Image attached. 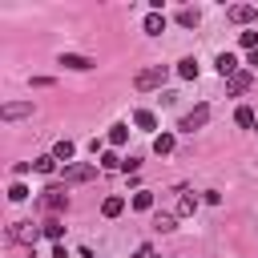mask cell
<instances>
[{
    "instance_id": "cell-1",
    "label": "cell",
    "mask_w": 258,
    "mask_h": 258,
    "mask_svg": "<svg viewBox=\"0 0 258 258\" xmlns=\"http://www.w3.org/2000/svg\"><path fill=\"white\" fill-rule=\"evenodd\" d=\"M165 77H169V69H165V64H149V69H141V73L133 77V89H137V93L161 89V85H165Z\"/></svg>"
},
{
    "instance_id": "cell-2",
    "label": "cell",
    "mask_w": 258,
    "mask_h": 258,
    "mask_svg": "<svg viewBox=\"0 0 258 258\" xmlns=\"http://www.w3.org/2000/svg\"><path fill=\"white\" fill-rule=\"evenodd\" d=\"M93 177H97V165H93V161H73V165H64V173H60L64 185H81V181H93Z\"/></svg>"
},
{
    "instance_id": "cell-3",
    "label": "cell",
    "mask_w": 258,
    "mask_h": 258,
    "mask_svg": "<svg viewBox=\"0 0 258 258\" xmlns=\"http://www.w3.org/2000/svg\"><path fill=\"white\" fill-rule=\"evenodd\" d=\"M69 206V198H64V185H48V189H40V210H48V214H60Z\"/></svg>"
},
{
    "instance_id": "cell-4",
    "label": "cell",
    "mask_w": 258,
    "mask_h": 258,
    "mask_svg": "<svg viewBox=\"0 0 258 258\" xmlns=\"http://www.w3.org/2000/svg\"><path fill=\"white\" fill-rule=\"evenodd\" d=\"M44 230H36L32 222H12L8 226V242H24V246H36V238H40Z\"/></svg>"
},
{
    "instance_id": "cell-5",
    "label": "cell",
    "mask_w": 258,
    "mask_h": 258,
    "mask_svg": "<svg viewBox=\"0 0 258 258\" xmlns=\"http://www.w3.org/2000/svg\"><path fill=\"white\" fill-rule=\"evenodd\" d=\"M210 121V105H194L185 117H181V133H194V129H202Z\"/></svg>"
},
{
    "instance_id": "cell-6",
    "label": "cell",
    "mask_w": 258,
    "mask_h": 258,
    "mask_svg": "<svg viewBox=\"0 0 258 258\" xmlns=\"http://www.w3.org/2000/svg\"><path fill=\"white\" fill-rule=\"evenodd\" d=\"M226 16H230L234 24H250V20H258V8H254V4H234Z\"/></svg>"
},
{
    "instance_id": "cell-7",
    "label": "cell",
    "mask_w": 258,
    "mask_h": 258,
    "mask_svg": "<svg viewBox=\"0 0 258 258\" xmlns=\"http://www.w3.org/2000/svg\"><path fill=\"white\" fill-rule=\"evenodd\" d=\"M32 113V101H8L4 109H0V117L4 121H16V117H28Z\"/></svg>"
},
{
    "instance_id": "cell-8",
    "label": "cell",
    "mask_w": 258,
    "mask_h": 258,
    "mask_svg": "<svg viewBox=\"0 0 258 258\" xmlns=\"http://www.w3.org/2000/svg\"><path fill=\"white\" fill-rule=\"evenodd\" d=\"M250 81H254L250 73H234V77L226 81V93H230V97H242V93L250 89Z\"/></svg>"
},
{
    "instance_id": "cell-9",
    "label": "cell",
    "mask_w": 258,
    "mask_h": 258,
    "mask_svg": "<svg viewBox=\"0 0 258 258\" xmlns=\"http://www.w3.org/2000/svg\"><path fill=\"white\" fill-rule=\"evenodd\" d=\"M60 64H64V69H81V73H85V69H93V60H89V56H81V52H60Z\"/></svg>"
},
{
    "instance_id": "cell-10",
    "label": "cell",
    "mask_w": 258,
    "mask_h": 258,
    "mask_svg": "<svg viewBox=\"0 0 258 258\" xmlns=\"http://www.w3.org/2000/svg\"><path fill=\"white\" fill-rule=\"evenodd\" d=\"M214 64H218V73H222V77H226V81H230V77H234V73H242V69H238V60H234V56H230V52H222V56H218V60H214Z\"/></svg>"
},
{
    "instance_id": "cell-11",
    "label": "cell",
    "mask_w": 258,
    "mask_h": 258,
    "mask_svg": "<svg viewBox=\"0 0 258 258\" xmlns=\"http://www.w3.org/2000/svg\"><path fill=\"white\" fill-rule=\"evenodd\" d=\"M177 24H181V28H198V24H202V12H198V8H181V12H177Z\"/></svg>"
},
{
    "instance_id": "cell-12",
    "label": "cell",
    "mask_w": 258,
    "mask_h": 258,
    "mask_svg": "<svg viewBox=\"0 0 258 258\" xmlns=\"http://www.w3.org/2000/svg\"><path fill=\"white\" fill-rule=\"evenodd\" d=\"M234 121H238L242 129H254V125H258V117H254V109H250V105H238V113H234Z\"/></svg>"
},
{
    "instance_id": "cell-13",
    "label": "cell",
    "mask_w": 258,
    "mask_h": 258,
    "mask_svg": "<svg viewBox=\"0 0 258 258\" xmlns=\"http://www.w3.org/2000/svg\"><path fill=\"white\" fill-rule=\"evenodd\" d=\"M153 153H157V157L173 153V133H157V137H153Z\"/></svg>"
},
{
    "instance_id": "cell-14",
    "label": "cell",
    "mask_w": 258,
    "mask_h": 258,
    "mask_svg": "<svg viewBox=\"0 0 258 258\" xmlns=\"http://www.w3.org/2000/svg\"><path fill=\"white\" fill-rule=\"evenodd\" d=\"M121 210H125V198H117V194H113V198H105V202H101V214H105V218H117V214H121Z\"/></svg>"
},
{
    "instance_id": "cell-15",
    "label": "cell",
    "mask_w": 258,
    "mask_h": 258,
    "mask_svg": "<svg viewBox=\"0 0 258 258\" xmlns=\"http://www.w3.org/2000/svg\"><path fill=\"white\" fill-rule=\"evenodd\" d=\"M145 32H149V36L165 32V16H161V12H149V16H145Z\"/></svg>"
},
{
    "instance_id": "cell-16",
    "label": "cell",
    "mask_w": 258,
    "mask_h": 258,
    "mask_svg": "<svg viewBox=\"0 0 258 258\" xmlns=\"http://www.w3.org/2000/svg\"><path fill=\"white\" fill-rule=\"evenodd\" d=\"M133 125H137V129H157V117H153L149 109H137V113H133Z\"/></svg>"
},
{
    "instance_id": "cell-17",
    "label": "cell",
    "mask_w": 258,
    "mask_h": 258,
    "mask_svg": "<svg viewBox=\"0 0 258 258\" xmlns=\"http://www.w3.org/2000/svg\"><path fill=\"white\" fill-rule=\"evenodd\" d=\"M73 153H77L73 141H56V145H52V157H56V161H73Z\"/></svg>"
},
{
    "instance_id": "cell-18",
    "label": "cell",
    "mask_w": 258,
    "mask_h": 258,
    "mask_svg": "<svg viewBox=\"0 0 258 258\" xmlns=\"http://www.w3.org/2000/svg\"><path fill=\"white\" fill-rule=\"evenodd\" d=\"M177 226V214H153V230H161V234H169Z\"/></svg>"
},
{
    "instance_id": "cell-19",
    "label": "cell",
    "mask_w": 258,
    "mask_h": 258,
    "mask_svg": "<svg viewBox=\"0 0 258 258\" xmlns=\"http://www.w3.org/2000/svg\"><path fill=\"white\" fill-rule=\"evenodd\" d=\"M177 77H185V81H198V60H194V56H185V60L177 64Z\"/></svg>"
},
{
    "instance_id": "cell-20",
    "label": "cell",
    "mask_w": 258,
    "mask_h": 258,
    "mask_svg": "<svg viewBox=\"0 0 258 258\" xmlns=\"http://www.w3.org/2000/svg\"><path fill=\"white\" fill-rule=\"evenodd\" d=\"M40 230H44V238H52V242H60V238H64V226H60L56 218H48V222H44Z\"/></svg>"
},
{
    "instance_id": "cell-21",
    "label": "cell",
    "mask_w": 258,
    "mask_h": 258,
    "mask_svg": "<svg viewBox=\"0 0 258 258\" xmlns=\"http://www.w3.org/2000/svg\"><path fill=\"white\" fill-rule=\"evenodd\" d=\"M32 169H36V173H52V169H56V157H52V153H44V157H36V161H32Z\"/></svg>"
},
{
    "instance_id": "cell-22",
    "label": "cell",
    "mask_w": 258,
    "mask_h": 258,
    "mask_svg": "<svg viewBox=\"0 0 258 258\" xmlns=\"http://www.w3.org/2000/svg\"><path fill=\"white\" fill-rule=\"evenodd\" d=\"M133 210H153V194L149 189H137L133 194Z\"/></svg>"
},
{
    "instance_id": "cell-23",
    "label": "cell",
    "mask_w": 258,
    "mask_h": 258,
    "mask_svg": "<svg viewBox=\"0 0 258 258\" xmlns=\"http://www.w3.org/2000/svg\"><path fill=\"white\" fill-rule=\"evenodd\" d=\"M194 210H198V198L181 189V198H177V214H194Z\"/></svg>"
},
{
    "instance_id": "cell-24",
    "label": "cell",
    "mask_w": 258,
    "mask_h": 258,
    "mask_svg": "<svg viewBox=\"0 0 258 258\" xmlns=\"http://www.w3.org/2000/svg\"><path fill=\"white\" fill-rule=\"evenodd\" d=\"M125 137H129L125 125H113V129H109V145H125Z\"/></svg>"
},
{
    "instance_id": "cell-25",
    "label": "cell",
    "mask_w": 258,
    "mask_h": 258,
    "mask_svg": "<svg viewBox=\"0 0 258 258\" xmlns=\"http://www.w3.org/2000/svg\"><path fill=\"white\" fill-rule=\"evenodd\" d=\"M125 161L117 157V153H101V169H121Z\"/></svg>"
},
{
    "instance_id": "cell-26",
    "label": "cell",
    "mask_w": 258,
    "mask_h": 258,
    "mask_svg": "<svg viewBox=\"0 0 258 258\" xmlns=\"http://www.w3.org/2000/svg\"><path fill=\"white\" fill-rule=\"evenodd\" d=\"M24 198H28V189H24L20 181H12V185H8V202H24Z\"/></svg>"
},
{
    "instance_id": "cell-27",
    "label": "cell",
    "mask_w": 258,
    "mask_h": 258,
    "mask_svg": "<svg viewBox=\"0 0 258 258\" xmlns=\"http://www.w3.org/2000/svg\"><path fill=\"white\" fill-rule=\"evenodd\" d=\"M238 40H242V48H250V52H254V48H258V32H254V28H250V32H242V36H238Z\"/></svg>"
},
{
    "instance_id": "cell-28",
    "label": "cell",
    "mask_w": 258,
    "mask_h": 258,
    "mask_svg": "<svg viewBox=\"0 0 258 258\" xmlns=\"http://www.w3.org/2000/svg\"><path fill=\"white\" fill-rule=\"evenodd\" d=\"M121 169H125V173H137V169H141V157H125V165H121Z\"/></svg>"
},
{
    "instance_id": "cell-29",
    "label": "cell",
    "mask_w": 258,
    "mask_h": 258,
    "mask_svg": "<svg viewBox=\"0 0 258 258\" xmlns=\"http://www.w3.org/2000/svg\"><path fill=\"white\" fill-rule=\"evenodd\" d=\"M246 64H258V48H254V52H250V56H246Z\"/></svg>"
}]
</instances>
